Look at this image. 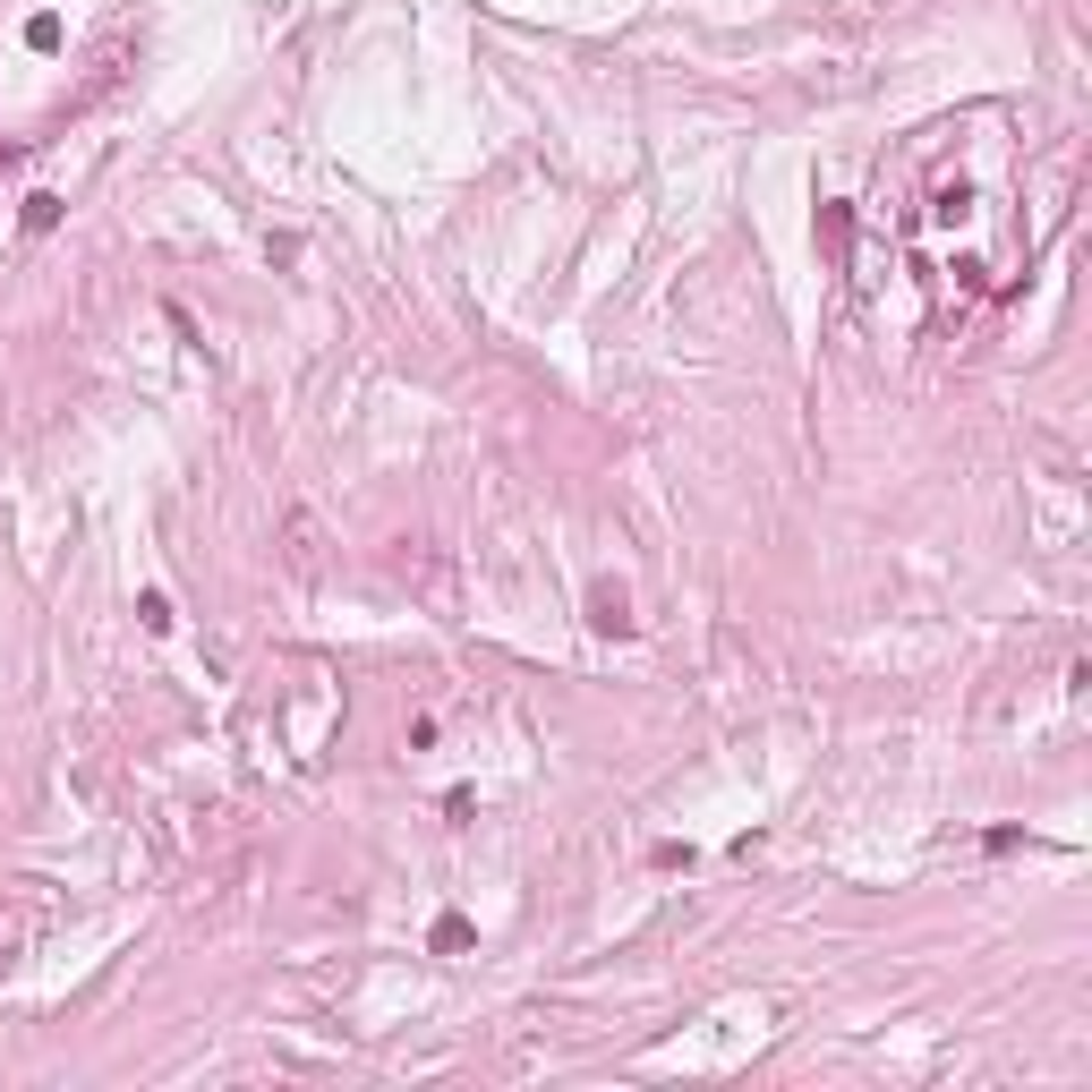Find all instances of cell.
Wrapping results in <instances>:
<instances>
[{
  "label": "cell",
  "instance_id": "obj_5",
  "mask_svg": "<svg viewBox=\"0 0 1092 1092\" xmlns=\"http://www.w3.org/2000/svg\"><path fill=\"white\" fill-rule=\"evenodd\" d=\"M137 615H146V631H171V598H163V590H146V598H137Z\"/></svg>",
  "mask_w": 1092,
  "mask_h": 1092
},
{
  "label": "cell",
  "instance_id": "obj_3",
  "mask_svg": "<svg viewBox=\"0 0 1092 1092\" xmlns=\"http://www.w3.org/2000/svg\"><path fill=\"white\" fill-rule=\"evenodd\" d=\"M18 222H26V231H51V222H60V197H51V188H35V197H26V214H18Z\"/></svg>",
  "mask_w": 1092,
  "mask_h": 1092
},
{
  "label": "cell",
  "instance_id": "obj_6",
  "mask_svg": "<svg viewBox=\"0 0 1092 1092\" xmlns=\"http://www.w3.org/2000/svg\"><path fill=\"white\" fill-rule=\"evenodd\" d=\"M26 43H35V51H60V18H26Z\"/></svg>",
  "mask_w": 1092,
  "mask_h": 1092
},
{
  "label": "cell",
  "instance_id": "obj_2",
  "mask_svg": "<svg viewBox=\"0 0 1092 1092\" xmlns=\"http://www.w3.org/2000/svg\"><path fill=\"white\" fill-rule=\"evenodd\" d=\"M819 248L845 265V248H854V206H819Z\"/></svg>",
  "mask_w": 1092,
  "mask_h": 1092
},
{
  "label": "cell",
  "instance_id": "obj_1",
  "mask_svg": "<svg viewBox=\"0 0 1092 1092\" xmlns=\"http://www.w3.org/2000/svg\"><path fill=\"white\" fill-rule=\"evenodd\" d=\"M590 623H598V631H631V598H623L615 581H606V590H590Z\"/></svg>",
  "mask_w": 1092,
  "mask_h": 1092
},
{
  "label": "cell",
  "instance_id": "obj_4",
  "mask_svg": "<svg viewBox=\"0 0 1092 1092\" xmlns=\"http://www.w3.org/2000/svg\"><path fill=\"white\" fill-rule=\"evenodd\" d=\"M462 947H470V922L444 914V922H435V956H462Z\"/></svg>",
  "mask_w": 1092,
  "mask_h": 1092
}]
</instances>
